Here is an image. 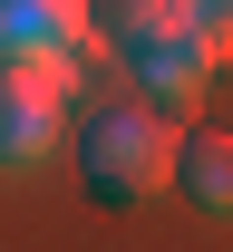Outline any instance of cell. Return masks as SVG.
Masks as SVG:
<instances>
[{
  "instance_id": "cell-1",
  "label": "cell",
  "mask_w": 233,
  "mask_h": 252,
  "mask_svg": "<svg viewBox=\"0 0 233 252\" xmlns=\"http://www.w3.org/2000/svg\"><path fill=\"white\" fill-rule=\"evenodd\" d=\"M78 175H88L98 204H146L175 175V126L156 107H98L78 126Z\"/></svg>"
},
{
  "instance_id": "cell-2",
  "label": "cell",
  "mask_w": 233,
  "mask_h": 252,
  "mask_svg": "<svg viewBox=\"0 0 233 252\" xmlns=\"http://www.w3.org/2000/svg\"><path fill=\"white\" fill-rule=\"evenodd\" d=\"M78 49H0V165H39L68 136Z\"/></svg>"
},
{
  "instance_id": "cell-3",
  "label": "cell",
  "mask_w": 233,
  "mask_h": 252,
  "mask_svg": "<svg viewBox=\"0 0 233 252\" xmlns=\"http://www.w3.org/2000/svg\"><path fill=\"white\" fill-rule=\"evenodd\" d=\"M127 68L146 97H175V107H195L214 88V68H224V20H175L156 39H127Z\"/></svg>"
},
{
  "instance_id": "cell-4",
  "label": "cell",
  "mask_w": 233,
  "mask_h": 252,
  "mask_svg": "<svg viewBox=\"0 0 233 252\" xmlns=\"http://www.w3.org/2000/svg\"><path fill=\"white\" fill-rule=\"evenodd\" d=\"M166 185H185V204H204V214H224V204H233V136H224V126L175 136V175H166Z\"/></svg>"
},
{
  "instance_id": "cell-5",
  "label": "cell",
  "mask_w": 233,
  "mask_h": 252,
  "mask_svg": "<svg viewBox=\"0 0 233 252\" xmlns=\"http://www.w3.org/2000/svg\"><path fill=\"white\" fill-rule=\"evenodd\" d=\"M88 0H0V49H78Z\"/></svg>"
},
{
  "instance_id": "cell-6",
  "label": "cell",
  "mask_w": 233,
  "mask_h": 252,
  "mask_svg": "<svg viewBox=\"0 0 233 252\" xmlns=\"http://www.w3.org/2000/svg\"><path fill=\"white\" fill-rule=\"evenodd\" d=\"M88 20L127 49V39H156V30H175V20H195V10H185V0H88Z\"/></svg>"
}]
</instances>
